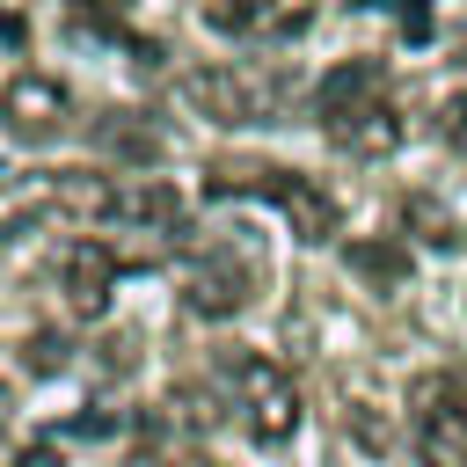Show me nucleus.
I'll list each match as a JSON object with an SVG mask.
<instances>
[{
	"mask_svg": "<svg viewBox=\"0 0 467 467\" xmlns=\"http://www.w3.org/2000/svg\"><path fill=\"white\" fill-rule=\"evenodd\" d=\"M73 7H80V15H95V29H102V22H109V15H124L131 0H73Z\"/></svg>",
	"mask_w": 467,
	"mask_h": 467,
	"instance_id": "obj_17",
	"label": "nucleus"
},
{
	"mask_svg": "<svg viewBox=\"0 0 467 467\" xmlns=\"http://www.w3.org/2000/svg\"><path fill=\"white\" fill-rule=\"evenodd\" d=\"M409 219H416V241H431V248H452V219H445V212H431V204L416 197V204H409Z\"/></svg>",
	"mask_w": 467,
	"mask_h": 467,
	"instance_id": "obj_15",
	"label": "nucleus"
},
{
	"mask_svg": "<svg viewBox=\"0 0 467 467\" xmlns=\"http://www.w3.org/2000/svg\"><path fill=\"white\" fill-rule=\"evenodd\" d=\"M219 372H226V387H234V409H241L248 438L285 445V438L299 431V387H292V372H285L277 358H263V350H234Z\"/></svg>",
	"mask_w": 467,
	"mask_h": 467,
	"instance_id": "obj_1",
	"label": "nucleus"
},
{
	"mask_svg": "<svg viewBox=\"0 0 467 467\" xmlns=\"http://www.w3.org/2000/svg\"><path fill=\"white\" fill-rule=\"evenodd\" d=\"M66 358H73V343H66L58 328H36V336L22 343V365H29L36 379H51V372H66Z\"/></svg>",
	"mask_w": 467,
	"mask_h": 467,
	"instance_id": "obj_14",
	"label": "nucleus"
},
{
	"mask_svg": "<svg viewBox=\"0 0 467 467\" xmlns=\"http://www.w3.org/2000/svg\"><path fill=\"white\" fill-rule=\"evenodd\" d=\"M350 270L365 277V285H409V248H394V241H350Z\"/></svg>",
	"mask_w": 467,
	"mask_h": 467,
	"instance_id": "obj_12",
	"label": "nucleus"
},
{
	"mask_svg": "<svg viewBox=\"0 0 467 467\" xmlns=\"http://www.w3.org/2000/svg\"><path fill=\"white\" fill-rule=\"evenodd\" d=\"M102 212H117V219H139V226H161V234H182V197L168 190V182H139V190H109L102 197Z\"/></svg>",
	"mask_w": 467,
	"mask_h": 467,
	"instance_id": "obj_9",
	"label": "nucleus"
},
{
	"mask_svg": "<svg viewBox=\"0 0 467 467\" xmlns=\"http://www.w3.org/2000/svg\"><path fill=\"white\" fill-rule=\"evenodd\" d=\"M248 292H255V270H248V263H234L226 248H212V255H197V263L182 270V299H190V314H204V321L241 314V306H248Z\"/></svg>",
	"mask_w": 467,
	"mask_h": 467,
	"instance_id": "obj_6",
	"label": "nucleus"
},
{
	"mask_svg": "<svg viewBox=\"0 0 467 467\" xmlns=\"http://www.w3.org/2000/svg\"><path fill=\"white\" fill-rule=\"evenodd\" d=\"M328 139H336L343 153H365V161H372V153H394V146H401V124H394V109L379 102V109H365V117H350V124H336Z\"/></svg>",
	"mask_w": 467,
	"mask_h": 467,
	"instance_id": "obj_11",
	"label": "nucleus"
},
{
	"mask_svg": "<svg viewBox=\"0 0 467 467\" xmlns=\"http://www.w3.org/2000/svg\"><path fill=\"white\" fill-rule=\"evenodd\" d=\"M401 29H409V36H431V7L409 0V7H401Z\"/></svg>",
	"mask_w": 467,
	"mask_h": 467,
	"instance_id": "obj_16",
	"label": "nucleus"
},
{
	"mask_svg": "<svg viewBox=\"0 0 467 467\" xmlns=\"http://www.w3.org/2000/svg\"><path fill=\"white\" fill-rule=\"evenodd\" d=\"M379 102H387V66H379V58H343V66H328L321 88H314V109H321L328 131L350 124V117H365V109H379Z\"/></svg>",
	"mask_w": 467,
	"mask_h": 467,
	"instance_id": "obj_7",
	"label": "nucleus"
},
{
	"mask_svg": "<svg viewBox=\"0 0 467 467\" xmlns=\"http://www.w3.org/2000/svg\"><path fill=\"white\" fill-rule=\"evenodd\" d=\"M66 117H73V102H66V88H58L51 73H15V80L0 88V124H7L22 146H51V139L66 131Z\"/></svg>",
	"mask_w": 467,
	"mask_h": 467,
	"instance_id": "obj_4",
	"label": "nucleus"
},
{
	"mask_svg": "<svg viewBox=\"0 0 467 467\" xmlns=\"http://www.w3.org/2000/svg\"><path fill=\"white\" fill-rule=\"evenodd\" d=\"M95 146H102V153H117V161H131V168H153V161L168 153V139H161L153 124L124 117V109H109V117L95 124Z\"/></svg>",
	"mask_w": 467,
	"mask_h": 467,
	"instance_id": "obj_10",
	"label": "nucleus"
},
{
	"mask_svg": "<svg viewBox=\"0 0 467 467\" xmlns=\"http://www.w3.org/2000/svg\"><path fill=\"white\" fill-rule=\"evenodd\" d=\"M255 15H263V22H255L263 36H299V29L321 15V0H263Z\"/></svg>",
	"mask_w": 467,
	"mask_h": 467,
	"instance_id": "obj_13",
	"label": "nucleus"
},
{
	"mask_svg": "<svg viewBox=\"0 0 467 467\" xmlns=\"http://www.w3.org/2000/svg\"><path fill=\"white\" fill-rule=\"evenodd\" d=\"M15 467H66L51 445H29V452H15Z\"/></svg>",
	"mask_w": 467,
	"mask_h": 467,
	"instance_id": "obj_18",
	"label": "nucleus"
},
{
	"mask_svg": "<svg viewBox=\"0 0 467 467\" xmlns=\"http://www.w3.org/2000/svg\"><path fill=\"white\" fill-rule=\"evenodd\" d=\"M409 438L423 467H467V387L452 372H423L409 387Z\"/></svg>",
	"mask_w": 467,
	"mask_h": 467,
	"instance_id": "obj_3",
	"label": "nucleus"
},
{
	"mask_svg": "<svg viewBox=\"0 0 467 467\" xmlns=\"http://www.w3.org/2000/svg\"><path fill=\"white\" fill-rule=\"evenodd\" d=\"M0 431H7V387H0Z\"/></svg>",
	"mask_w": 467,
	"mask_h": 467,
	"instance_id": "obj_19",
	"label": "nucleus"
},
{
	"mask_svg": "<svg viewBox=\"0 0 467 467\" xmlns=\"http://www.w3.org/2000/svg\"><path fill=\"white\" fill-rule=\"evenodd\" d=\"M109 285H117V248L109 241H73L66 255H58V292H66V306L73 314H102L109 306Z\"/></svg>",
	"mask_w": 467,
	"mask_h": 467,
	"instance_id": "obj_8",
	"label": "nucleus"
},
{
	"mask_svg": "<svg viewBox=\"0 0 467 467\" xmlns=\"http://www.w3.org/2000/svg\"><path fill=\"white\" fill-rule=\"evenodd\" d=\"M182 95H190L212 124H263V117H270V88L248 80V73H234V66H197V73L182 80Z\"/></svg>",
	"mask_w": 467,
	"mask_h": 467,
	"instance_id": "obj_5",
	"label": "nucleus"
},
{
	"mask_svg": "<svg viewBox=\"0 0 467 467\" xmlns=\"http://www.w3.org/2000/svg\"><path fill=\"white\" fill-rule=\"evenodd\" d=\"M204 190L212 197H277L299 241H328L336 234V197L314 175H292V168H219V175H204Z\"/></svg>",
	"mask_w": 467,
	"mask_h": 467,
	"instance_id": "obj_2",
	"label": "nucleus"
}]
</instances>
